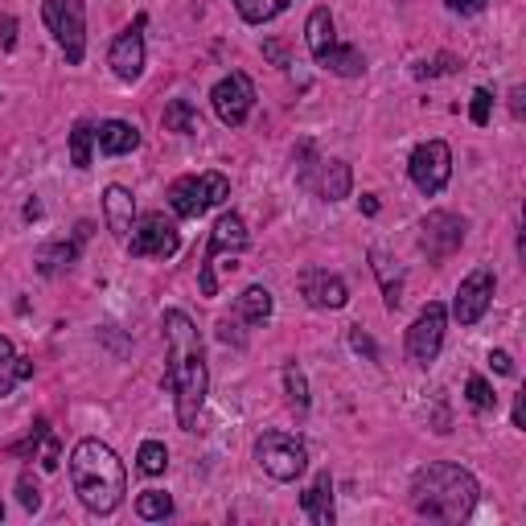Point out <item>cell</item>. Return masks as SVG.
<instances>
[{"label":"cell","instance_id":"obj_1","mask_svg":"<svg viewBox=\"0 0 526 526\" xmlns=\"http://www.w3.org/2000/svg\"><path fill=\"white\" fill-rule=\"evenodd\" d=\"M161 329H165V362H169L165 366V387L173 391V403H177V424L185 432H198V416H202L206 391H210L202 333L181 309H169L161 317Z\"/></svg>","mask_w":526,"mask_h":526},{"label":"cell","instance_id":"obj_2","mask_svg":"<svg viewBox=\"0 0 526 526\" xmlns=\"http://www.w3.org/2000/svg\"><path fill=\"white\" fill-rule=\"evenodd\" d=\"M70 485L91 514H116L128 494V473L116 448L87 436L70 448Z\"/></svg>","mask_w":526,"mask_h":526},{"label":"cell","instance_id":"obj_3","mask_svg":"<svg viewBox=\"0 0 526 526\" xmlns=\"http://www.w3.org/2000/svg\"><path fill=\"white\" fill-rule=\"evenodd\" d=\"M481 485L453 461H432L411 477V510L432 522H465L477 510Z\"/></svg>","mask_w":526,"mask_h":526},{"label":"cell","instance_id":"obj_4","mask_svg":"<svg viewBox=\"0 0 526 526\" xmlns=\"http://www.w3.org/2000/svg\"><path fill=\"white\" fill-rule=\"evenodd\" d=\"M227 198H231V181L222 173H190L169 185V206L177 218H202Z\"/></svg>","mask_w":526,"mask_h":526},{"label":"cell","instance_id":"obj_5","mask_svg":"<svg viewBox=\"0 0 526 526\" xmlns=\"http://www.w3.org/2000/svg\"><path fill=\"white\" fill-rule=\"evenodd\" d=\"M42 17L54 33V42L62 46L66 62L79 66L87 58V9H83V0H46Z\"/></svg>","mask_w":526,"mask_h":526},{"label":"cell","instance_id":"obj_6","mask_svg":"<svg viewBox=\"0 0 526 526\" xmlns=\"http://www.w3.org/2000/svg\"><path fill=\"white\" fill-rule=\"evenodd\" d=\"M255 461L272 481H296L309 469V448L288 432H263L255 440Z\"/></svg>","mask_w":526,"mask_h":526},{"label":"cell","instance_id":"obj_7","mask_svg":"<svg viewBox=\"0 0 526 526\" xmlns=\"http://www.w3.org/2000/svg\"><path fill=\"white\" fill-rule=\"evenodd\" d=\"M247 247V222L231 210V214H222L218 222H214V231H210V243H206V255H202V263H198V284H202V296H218V276H214V268H218V259L222 255H239Z\"/></svg>","mask_w":526,"mask_h":526},{"label":"cell","instance_id":"obj_8","mask_svg":"<svg viewBox=\"0 0 526 526\" xmlns=\"http://www.w3.org/2000/svg\"><path fill=\"white\" fill-rule=\"evenodd\" d=\"M407 173H411V185H416L424 198H436L444 185L453 181V148L444 140H424L416 153H411Z\"/></svg>","mask_w":526,"mask_h":526},{"label":"cell","instance_id":"obj_9","mask_svg":"<svg viewBox=\"0 0 526 526\" xmlns=\"http://www.w3.org/2000/svg\"><path fill=\"white\" fill-rule=\"evenodd\" d=\"M465 243V218L453 214V210H432L424 222H420V251L428 255L432 268L448 263Z\"/></svg>","mask_w":526,"mask_h":526},{"label":"cell","instance_id":"obj_10","mask_svg":"<svg viewBox=\"0 0 526 526\" xmlns=\"http://www.w3.org/2000/svg\"><path fill=\"white\" fill-rule=\"evenodd\" d=\"M177 247H181L177 222L165 218L161 210L144 214V218L136 222V227H132V235H128V251H132L136 259H173Z\"/></svg>","mask_w":526,"mask_h":526},{"label":"cell","instance_id":"obj_11","mask_svg":"<svg viewBox=\"0 0 526 526\" xmlns=\"http://www.w3.org/2000/svg\"><path fill=\"white\" fill-rule=\"evenodd\" d=\"M210 103H214V116H218L222 124H227V128H239V124H247L251 107H255V83L247 79L243 70H231L227 79L214 83Z\"/></svg>","mask_w":526,"mask_h":526},{"label":"cell","instance_id":"obj_12","mask_svg":"<svg viewBox=\"0 0 526 526\" xmlns=\"http://www.w3.org/2000/svg\"><path fill=\"white\" fill-rule=\"evenodd\" d=\"M444 329H448V313L440 300H432V305H424V313L411 321L407 329V354L416 366H432L440 358V346H444Z\"/></svg>","mask_w":526,"mask_h":526},{"label":"cell","instance_id":"obj_13","mask_svg":"<svg viewBox=\"0 0 526 526\" xmlns=\"http://www.w3.org/2000/svg\"><path fill=\"white\" fill-rule=\"evenodd\" d=\"M494 288H498L494 268H485V263H481V268H473V272L461 280L457 296H453V317H457L461 325H477V321L485 317V309H490Z\"/></svg>","mask_w":526,"mask_h":526},{"label":"cell","instance_id":"obj_14","mask_svg":"<svg viewBox=\"0 0 526 526\" xmlns=\"http://www.w3.org/2000/svg\"><path fill=\"white\" fill-rule=\"evenodd\" d=\"M107 66L120 83H136L144 74V17H136V25H128L107 50Z\"/></svg>","mask_w":526,"mask_h":526},{"label":"cell","instance_id":"obj_15","mask_svg":"<svg viewBox=\"0 0 526 526\" xmlns=\"http://www.w3.org/2000/svg\"><path fill=\"white\" fill-rule=\"evenodd\" d=\"M296 288L305 296V305H313V309H346V300H350L346 280L325 272V268H305L296 276Z\"/></svg>","mask_w":526,"mask_h":526},{"label":"cell","instance_id":"obj_16","mask_svg":"<svg viewBox=\"0 0 526 526\" xmlns=\"http://www.w3.org/2000/svg\"><path fill=\"white\" fill-rule=\"evenodd\" d=\"M350 185H354V173L346 161H317L313 173L305 177V190H313L321 202H342L350 198Z\"/></svg>","mask_w":526,"mask_h":526},{"label":"cell","instance_id":"obj_17","mask_svg":"<svg viewBox=\"0 0 526 526\" xmlns=\"http://www.w3.org/2000/svg\"><path fill=\"white\" fill-rule=\"evenodd\" d=\"M91 235V222H79V231H74V239H58V243H46L42 251H37V272L42 276H62L70 272L74 263H79V251Z\"/></svg>","mask_w":526,"mask_h":526},{"label":"cell","instance_id":"obj_18","mask_svg":"<svg viewBox=\"0 0 526 526\" xmlns=\"http://www.w3.org/2000/svg\"><path fill=\"white\" fill-rule=\"evenodd\" d=\"M103 222H107V231L116 239L132 235V227H136V198H132V190H124V185H107V190H103Z\"/></svg>","mask_w":526,"mask_h":526},{"label":"cell","instance_id":"obj_19","mask_svg":"<svg viewBox=\"0 0 526 526\" xmlns=\"http://www.w3.org/2000/svg\"><path fill=\"white\" fill-rule=\"evenodd\" d=\"M95 144H99L103 157H128L140 148V128L128 120H107L95 128Z\"/></svg>","mask_w":526,"mask_h":526},{"label":"cell","instance_id":"obj_20","mask_svg":"<svg viewBox=\"0 0 526 526\" xmlns=\"http://www.w3.org/2000/svg\"><path fill=\"white\" fill-rule=\"evenodd\" d=\"M300 510H305L309 522H317V526H333V477L329 473H317L309 494L300 498Z\"/></svg>","mask_w":526,"mask_h":526},{"label":"cell","instance_id":"obj_21","mask_svg":"<svg viewBox=\"0 0 526 526\" xmlns=\"http://www.w3.org/2000/svg\"><path fill=\"white\" fill-rule=\"evenodd\" d=\"M29 374H33V362L21 358L17 346L9 342L5 333H0V399L13 395V387H17L21 379H29Z\"/></svg>","mask_w":526,"mask_h":526},{"label":"cell","instance_id":"obj_22","mask_svg":"<svg viewBox=\"0 0 526 526\" xmlns=\"http://www.w3.org/2000/svg\"><path fill=\"white\" fill-rule=\"evenodd\" d=\"M272 309H276L272 292H268V288H259V284L243 288V292H239V300H235V317H239V321H247V325H263V321L272 317Z\"/></svg>","mask_w":526,"mask_h":526},{"label":"cell","instance_id":"obj_23","mask_svg":"<svg viewBox=\"0 0 526 526\" xmlns=\"http://www.w3.org/2000/svg\"><path fill=\"white\" fill-rule=\"evenodd\" d=\"M317 62H321L329 74H337V79H358V74L366 70L362 50H354V46H329Z\"/></svg>","mask_w":526,"mask_h":526},{"label":"cell","instance_id":"obj_24","mask_svg":"<svg viewBox=\"0 0 526 526\" xmlns=\"http://www.w3.org/2000/svg\"><path fill=\"white\" fill-rule=\"evenodd\" d=\"M161 124H165V132H177V136H194V132H202L198 107H194L190 99H169V103H165Z\"/></svg>","mask_w":526,"mask_h":526},{"label":"cell","instance_id":"obj_25","mask_svg":"<svg viewBox=\"0 0 526 526\" xmlns=\"http://www.w3.org/2000/svg\"><path fill=\"white\" fill-rule=\"evenodd\" d=\"M305 46H309L313 58H321L329 46H337V37H333V13H329V9H313V13H309Z\"/></svg>","mask_w":526,"mask_h":526},{"label":"cell","instance_id":"obj_26","mask_svg":"<svg viewBox=\"0 0 526 526\" xmlns=\"http://www.w3.org/2000/svg\"><path fill=\"white\" fill-rule=\"evenodd\" d=\"M370 268H374V276H379V284H383L387 309H399V305H403V276L391 272V259H387L383 251H370Z\"/></svg>","mask_w":526,"mask_h":526},{"label":"cell","instance_id":"obj_27","mask_svg":"<svg viewBox=\"0 0 526 526\" xmlns=\"http://www.w3.org/2000/svg\"><path fill=\"white\" fill-rule=\"evenodd\" d=\"M91 148H95V128L87 120H79L74 132H70V165L74 169H91Z\"/></svg>","mask_w":526,"mask_h":526},{"label":"cell","instance_id":"obj_28","mask_svg":"<svg viewBox=\"0 0 526 526\" xmlns=\"http://www.w3.org/2000/svg\"><path fill=\"white\" fill-rule=\"evenodd\" d=\"M235 9L247 25H263V21H272L288 9V0H235Z\"/></svg>","mask_w":526,"mask_h":526},{"label":"cell","instance_id":"obj_29","mask_svg":"<svg viewBox=\"0 0 526 526\" xmlns=\"http://www.w3.org/2000/svg\"><path fill=\"white\" fill-rule=\"evenodd\" d=\"M136 514H140L144 522H165V518L173 514V498H169L165 490H144V494L136 498Z\"/></svg>","mask_w":526,"mask_h":526},{"label":"cell","instance_id":"obj_30","mask_svg":"<svg viewBox=\"0 0 526 526\" xmlns=\"http://www.w3.org/2000/svg\"><path fill=\"white\" fill-rule=\"evenodd\" d=\"M136 465H140V473H148V477L165 473V469H169V448H165L161 440H144L140 453H136Z\"/></svg>","mask_w":526,"mask_h":526},{"label":"cell","instance_id":"obj_31","mask_svg":"<svg viewBox=\"0 0 526 526\" xmlns=\"http://www.w3.org/2000/svg\"><path fill=\"white\" fill-rule=\"evenodd\" d=\"M465 399H469V407H473V411H494V407H498L494 387L485 383L481 374H469V383H465Z\"/></svg>","mask_w":526,"mask_h":526},{"label":"cell","instance_id":"obj_32","mask_svg":"<svg viewBox=\"0 0 526 526\" xmlns=\"http://www.w3.org/2000/svg\"><path fill=\"white\" fill-rule=\"evenodd\" d=\"M284 391H288V403H292V407H309V383H305V374H300L296 362L284 366Z\"/></svg>","mask_w":526,"mask_h":526},{"label":"cell","instance_id":"obj_33","mask_svg":"<svg viewBox=\"0 0 526 526\" xmlns=\"http://www.w3.org/2000/svg\"><path fill=\"white\" fill-rule=\"evenodd\" d=\"M17 498H21V506L33 514V510H42V485L33 481V473H21L17 477Z\"/></svg>","mask_w":526,"mask_h":526},{"label":"cell","instance_id":"obj_34","mask_svg":"<svg viewBox=\"0 0 526 526\" xmlns=\"http://www.w3.org/2000/svg\"><path fill=\"white\" fill-rule=\"evenodd\" d=\"M50 436V424L46 420H37L33 424V432L25 436V440H17V444H9V453H17V457H29V453H37V448H42V440Z\"/></svg>","mask_w":526,"mask_h":526},{"label":"cell","instance_id":"obj_35","mask_svg":"<svg viewBox=\"0 0 526 526\" xmlns=\"http://www.w3.org/2000/svg\"><path fill=\"white\" fill-rule=\"evenodd\" d=\"M490 111H494V95L485 91V87H477V91H473V103H469V120H473L477 128H485V124H490Z\"/></svg>","mask_w":526,"mask_h":526},{"label":"cell","instance_id":"obj_36","mask_svg":"<svg viewBox=\"0 0 526 526\" xmlns=\"http://www.w3.org/2000/svg\"><path fill=\"white\" fill-rule=\"evenodd\" d=\"M37 453H42V469H58V461H62V448H58V440H54V436H46V440H42V448H37Z\"/></svg>","mask_w":526,"mask_h":526},{"label":"cell","instance_id":"obj_37","mask_svg":"<svg viewBox=\"0 0 526 526\" xmlns=\"http://www.w3.org/2000/svg\"><path fill=\"white\" fill-rule=\"evenodd\" d=\"M350 346H354L358 354H366L370 362H379V350H374V342H370V337H366L362 329H354V333H350Z\"/></svg>","mask_w":526,"mask_h":526},{"label":"cell","instance_id":"obj_38","mask_svg":"<svg viewBox=\"0 0 526 526\" xmlns=\"http://www.w3.org/2000/svg\"><path fill=\"white\" fill-rule=\"evenodd\" d=\"M448 9L461 13V17H469V13H481V9H485V0H448Z\"/></svg>","mask_w":526,"mask_h":526},{"label":"cell","instance_id":"obj_39","mask_svg":"<svg viewBox=\"0 0 526 526\" xmlns=\"http://www.w3.org/2000/svg\"><path fill=\"white\" fill-rule=\"evenodd\" d=\"M490 366H494L498 374H510V370H514V362H510L506 350H490Z\"/></svg>","mask_w":526,"mask_h":526},{"label":"cell","instance_id":"obj_40","mask_svg":"<svg viewBox=\"0 0 526 526\" xmlns=\"http://www.w3.org/2000/svg\"><path fill=\"white\" fill-rule=\"evenodd\" d=\"M0 29H5V50H13L17 46V21L5 17V21H0Z\"/></svg>","mask_w":526,"mask_h":526},{"label":"cell","instance_id":"obj_41","mask_svg":"<svg viewBox=\"0 0 526 526\" xmlns=\"http://www.w3.org/2000/svg\"><path fill=\"white\" fill-rule=\"evenodd\" d=\"M514 428H526V395H514Z\"/></svg>","mask_w":526,"mask_h":526},{"label":"cell","instance_id":"obj_42","mask_svg":"<svg viewBox=\"0 0 526 526\" xmlns=\"http://www.w3.org/2000/svg\"><path fill=\"white\" fill-rule=\"evenodd\" d=\"M362 214H379V198H374V194H362Z\"/></svg>","mask_w":526,"mask_h":526},{"label":"cell","instance_id":"obj_43","mask_svg":"<svg viewBox=\"0 0 526 526\" xmlns=\"http://www.w3.org/2000/svg\"><path fill=\"white\" fill-rule=\"evenodd\" d=\"M510 107H514V116L522 120V87H514V91H510Z\"/></svg>","mask_w":526,"mask_h":526},{"label":"cell","instance_id":"obj_44","mask_svg":"<svg viewBox=\"0 0 526 526\" xmlns=\"http://www.w3.org/2000/svg\"><path fill=\"white\" fill-rule=\"evenodd\" d=\"M263 50H268V58H276V66H284V50H280L276 42H268V46H263Z\"/></svg>","mask_w":526,"mask_h":526},{"label":"cell","instance_id":"obj_45","mask_svg":"<svg viewBox=\"0 0 526 526\" xmlns=\"http://www.w3.org/2000/svg\"><path fill=\"white\" fill-rule=\"evenodd\" d=\"M0 522H5V502H0Z\"/></svg>","mask_w":526,"mask_h":526}]
</instances>
